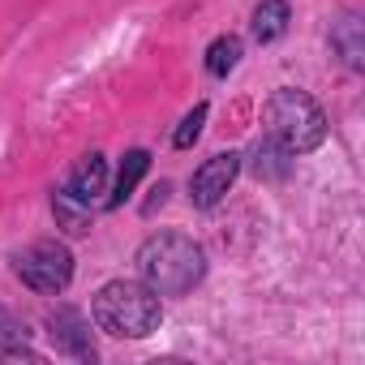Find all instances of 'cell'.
Returning <instances> with one entry per match:
<instances>
[{"mask_svg": "<svg viewBox=\"0 0 365 365\" xmlns=\"http://www.w3.org/2000/svg\"><path fill=\"white\" fill-rule=\"evenodd\" d=\"M288 0H262V5L254 9V22H250V31H254V39L258 43H275V39H284L288 35Z\"/></svg>", "mask_w": 365, "mask_h": 365, "instance_id": "9c48e42d", "label": "cell"}, {"mask_svg": "<svg viewBox=\"0 0 365 365\" xmlns=\"http://www.w3.org/2000/svg\"><path fill=\"white\" fill-rule=\"evenodd\" d=\"M14 275H18L31 292L56 297V292H65L69 279H73V254H69V245H61V241H31L26 250L14 254Z\"/></svg>", "mask_w": 365, "mask_h": 365, "instance_id": "277c9868", "label": "cell"}, {"mask_svg": "<svg viewBox=\"0 0 365 365\" xmlns=\"http://www.w3.org/2000/svg\"><path fill=\"white\" fill-rule=\"evenodd\" d=\"M69 198H78V202H86V207H95L103 194H108V159L99 155V150H91V155H82L69 172H65V185H61Z\"/></svg>", "mask_w": 365, "mask_h": 365, "instance_id": "52a82bcc", "label": "cell"}, {"mask_svg": "<svg viewBox=\"0 0 365 365\" xmlns=\"http://www.w3.org/2000/svg\"><path fill=\"white\" fill-rule=\"evenodd\" d=\"M237 65H241V39H237V35H220V39L207 48V73H211V78H228Z\"/></svg>", "mask_w": 365, "mask_h": 365, "instance_id": "7c38bea8", "label": "cell"}, {"mask_svg": "<svg viewBox=\"0 0 365 365\" xmlns=\"http://www.w3.org/2000/svg\"><path fill=\"white\" fill-rule=\"evenodd\" d=\"M138 275L159 297H185L207 275V254L185 232H155L138 245Z\"/></svg>", "mask_w": 365, "mask_h": 365, "instance_id": "6da1fadb", "label": "cell"}, {"mask_svg": "<svg viewBox=\"0 0 365 365\" xmlns=\"http://www.w3.org/2000/svg\"><path fill=\"white\" fill-rule=\"evenodd\" d=\"M207 112H211V108H207V103H198L185 120L176 125V133H172V146H176V150H190V146L198 142V133H202V125H207Z\"/></svg>", "mask_w": 365, "mask_h": 365, "instance_id": "9a60e30c", "label": "cell"}, {"mask_svg": "<svg viewBox=\"0 0 365 365\" xmlns=\"http://www.w3.org/2000/svg\"><path fill=\"white\" fill-rule=\"evenodd\" d=\"M262 125H267V138L279 142L288 155H309L327 142V112L309 91H297V86H279L267 99Z\"/></svg>", "mask_w": 365, "mask_h": 365, "instance_id": "3957f363", "label": "cell"}, {"mask_svg": "<svg viewBox=\"0 0 365 365\" xmlns=\"http://www.w3.org/2000/svg\"><path fill=\"white\" fill-rule=\"evenodd\" d=\"M237 172H241V155L237 150H220V155H211L202 168H194V176H190V202L194 207H215V202H224V194L232 190V180H237Z\"/></svg>", "mask_w": 365, "mask_h": 365, "instance_id": "5b68a950", "label": "cell"}, {"mask_svg": "<svg viewBox=\"0 0 365 365\" xmlns=\"http://www.w3.org/2000/svg\"><path fill=\"white\" fill-rule=\"evenodd\" d=\"M146 168H150V150H125L120 172H116V185H112V198H108L112 211L125 207V202L133 198V190H138V180L146 176Z\"/></svg>", "mask_w": 365, "mask_h": 365, "instance_id": "ba28073f", "label": "cell"}, {"mask_svg": "<svg viewBox=\"0 0 365 365\" xmlns=\"http://www.w3.org/2000/svg\"><path fill=\"white\" fill-rule=\"evenodd\" d=\"M52 215H56V224H61L69 237H86V232H91V224H95L91 207H86V202H78V198H69L65 190H56V194H52Z\"/></svg>", "mask_w": 365, "mask_h": 365, "instance_id": "8fae6325", "label": "cell"}, {"mask_svg": "<svg viewBox=\"0 0 365 365\" xmlns=\"http://www.w3.org/2000/svg\"><path fill=\"white\" fill-rule=\"evenodd\" d=\"M48 335H52V344H56L61 352H69V356H78V361H95L91 327H86V318H82L73 305H61V309L48 314Z\"/></svg>", "mask_w": 365, "mask_h": 365, "instance_id": "8992f818", "label": "cell"}, {"mask_svg": "<svg viewBox=\"0 0 365 365\" xmlns=\"http://www.w3.org/2000/svg\"><path fill=\"white\" fill-rule=\"evenodd\" d=\"M250 168H254V176H262V180H284L288 172H292V159L297 155H288L279 142H271V138H262L254 150H250Z\"/></svg>", "mask_w": 365, "mask_h": 365, "instance_id": "30bf717a", "label": "cell"}, {"mask_svg": "<svg viewBox=\"0 0 365 365\" xmlns=\"http://www.w3.org/2000/svg\"><path fill=\"white\" fill-rule=\"evenodd\" d=\"M0 352H9V356H26V361H39V352L26 348V327L9 314V309H0Z\"/></svg>", "mask_w": 365, "mask_h": 365, "instance_id": "5bb4252c", "label": "cell"}, {"mask_svg": "<svg viewBox=\"0 0 365 365\" xmlns=\"http://www.w3.org/2000/svg\"><path fill=\"white\" fill-rule=\"evenodd\" d=\"M331 43L344 52V61H348V69H361V56H365V43H361V22H356V14H348L335 31H331Z\"/></svg>", "mask_w": 365, "mask_h": 365, "instance_id": "4fadbf2b", "label": "cell"}, {"mask_svg": "<svg viewBox=\"0 0 365 365\" xmlns=\"http://www.w3.org/2000/svg\"><path fill=\"white\" fill-rule=\"evenodd\" d=\"M91 318L116 339H146L163 322V301L142 279H112L91 297Z\"/></svg>", "mask_w": 365, "mask_h": 365, "instance_id": "7a4b0ae2", "label": "cell"}]
</instances>
